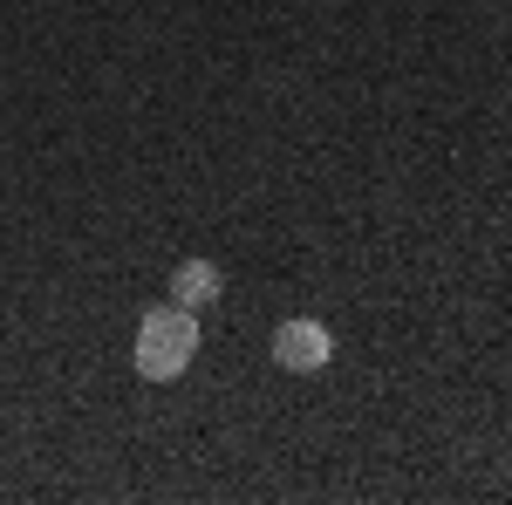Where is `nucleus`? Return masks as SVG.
Returning a JSON list of instances; mask_svg holds the SVG:
<instances>
[{
	"label": "nucleus",
	"instance_id": "f257e3e1",
	"mask_svg": "<svg viewBox=\"0 0 512 505\" xmlns=\"http://www.w3.org/2000/svg\"><path fill=\"white\" fill-rule=\"evenodd\" d=\"M198 314L178 308V301H164L137 321V342H130V362H137V376L144 383H178L185 369L198 362Z\"/></svg>",
	"mask_w": 512,
	"mask_h": 505
},
{
	"label": "nucleus",
	"instance_id": "f03ea898",
	"mask_svg": "<svg viewBox=\"0 0 512 505\" xmlns=\"http://www.w3.org/2000/svg\"><path fill=\"white\" fill-rule=\"evenodd\" d=\"M267 349H274V369H287V376H321L335 362V335H328V321H315V314H287Z\"/></svg>",
	"mask_w": 512,
	"mask_h": 505
},
{
	"label": "nucleus",
	"instance_id": "7ed1b4c3",
	"mask_svg": "<svg viewBox=\"0 0 512 505\" xmlns=\"http://www.w3.org/2000/svg\"><path fill=\"white\" fill-rule=\"evenodd\" d=\"M219 294H226V273H219V260H178V267H171V301H178V308H219Z\"/></svg>",
	"mask_w": 512,
	"mask_h": 505
}]
</instances>
